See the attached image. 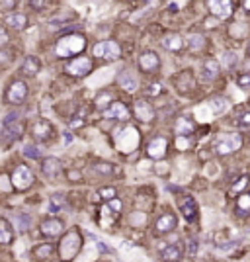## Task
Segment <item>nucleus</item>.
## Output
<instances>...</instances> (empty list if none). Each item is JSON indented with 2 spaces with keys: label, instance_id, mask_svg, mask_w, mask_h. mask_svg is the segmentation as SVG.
I'll list each match as a JSON object with an SVG mask.
<instances>
[{
  "label": "nucleus",
  "instance_id": "nucleus-1",
  "mask_svg": "<svg viewBox=\"0 0 250 262\" xmlns=\"http://www.w3.org/2000/svg\"><path fill=\"white\" fill-rule=\"evenodd\" d=\"M82 248V235L78 229H71L67 235H63V241L59 243V256L61 260L71 262L76 258V254Z\"/></svg>",
  "mask_w": 250,
  "mask_h": 262
},
{
  "label": "nucleus",
  "instance_id": "nucleus-2",
  "mask_svg": "<svg viewBox=\"0 0 250 262\" xmlns=\"http://www.w3.org/2000/svg\"><path fill=\"white\" fill-rule=\"evenodd\" d=\"M84 47H86V39H84L82 35H78V33H73V35L61 37L57 47H55V51H57L59 57L65 59V57H74V55L82 53Z\"/></svg>",
  "mask_w": 250,
  "mask_h": 262
},
{
  "label": "nucleus",
  "instance_id": "nucleus-3",
  "mask_svg": "<svg viewBox=\"0 0 250 262\" xmlns=\"http://www.w3.org/2000/svg\"><path fill=\"white\" fill-rule=\"evenodd\" d=\"M242 145V137L238 133H223L215 139V151L217 155H231L238 151Z\"/></svg>",
  "mask_w": 250,
  "mask_h": 262
},
{
  "label": "nucleus",
  "instance_id": "nucleus-4",
  "mask_svg": "<svg viewBox=\"0 0 250 262\" xmlns=\"http://www.w3.org/2000/svg\"><path fill=\"white\" fill-rule=\"evenodd\" d=\"M31 184H33V172L26 164H18L12 172V186L20 192H24V190L30 188Z\"/></svg>",
  "mask_w": 250,
  "mask_h": 262
},
{
  "label": "nucleus",
  "instance_id": "nucleus-5",
  "mask_svg": "<svg viewBox=\"0 0 250 262\" xmlns=\"http://www.w3.org/2000/svg\"><path fill=\"white\" fill-rule=\"evenodd\" d=\"M94 55L98 59H118L121 55V47L112 39L100 41L94 45Z\"/></svg>",
  "mask_w": 250,
  "mask_h": 262
},
{
  "label": "nucleus",
  "instance_id": "nucleus-6",
  "mask_svg": "<svg viewBox=\"0 0 250 262\" xmlns=\"http://www.w3.org/2000/svg\"><path fill=\"white\" fill-rule=\"evenodd\" d=\"M92 71V61L88 57H78L73 59L69 65H67V73L71 76H86Z\"/></svg>",
  "mask_w": 250,
  "mask_h": 262
},
{
  "label": "nucleus",
  "instance_id": "nucleus-7",
  "mask_svg": "<svg viewBox=\"0 0 250 262\" xmlns=\"http://www.w3.org/2000/svg\"><path fill=\"white\" fill-rule=\"evenodd\" d=\"M159 67H161V59H159V55H157L155 51H145V53H141V57H139V69H141L143 73L145 74L155 73Z\"/></svg>",
  "mask_w": 250,
  "mask_h": 262
},
{
  "label": "nucleus",
  "instance_id": "nucleus-8",
  "mask_svg": "<svg viewBox=\"0 0 250 262\" xmlns=\"http://www.w3.org/2000/svg\"><path fill=\"white\" fill-rule=\"evenodd\" d=\"M178 207H180L182 215L188 219V221H193V219L197 217V204H195V200L191 196L178 198Z\"/></svg>",
  "mask_w": 250,
  "mask_h": 262
},
{
  "label": "nucleus",
  "instance_id": "nucleus-9",
  "mask_svg": "<svg viewBox=\"0 0 250 262\" xmlns=\"http://www.w3.org/2000/svg\"><path fill=\"white\" fill-rule=\"evenodd\" d=\"M26 96H28V84L24 80H16V82L10 84V88H8V100L12 104L24 102Z\"/></svg>",
  "mask_w": 250,
  "mask_h": 262
},
{
  "label": "nucleus",
  "instance_id": "nucleus-10",
  "mask_svg": "<svg viewBox=\"0 0 250 262\" xmlns=\"http://www.w3.org/2000/svg\"><path fill=\"white\" fill-rule=\"evenodd\" d=\"M31 135H33L37 141H47V139H51V135H53V127H51V123H49L47 119H37V121L31 125Z\"/></svg>",
  "mask_w": 250,
  "mask_h": 262
},
{
  "label": "nucleus",
  "instance_id": "nucleus-11",
  "mask_svg": "<svg viewBox=\"0 0 250 262\" xmlns=\"http://www.w3.org/2000/svg\"><path fill=\"white\" fill-rule=\"evenodd\" d=\"M207 8L217 18H229L233 14V4L227 0H211V2H207Z\"/></svg>",
  "mask_w": 250,
  "mask_h": 262
},
{
  "label": "nucleus",
  "instance_id": "nucleus-12",
  "mask_svg": "<svg viewBox=\"0 0 250 262\" xmlns=\"http://www.w3.org/2000/svg\"><path fill=\"white\" fill-rule=\"evenodd\" d=\"M166 147H168V141L164 137H157L153 139L147 147V155L151 159H162L166 155Z\"/></svg>",
  "mask_w": 250,
  "mask_h": 262
},
{
  "label": "nucleus",
  "instance_id": "nucleus-13",
  "mask_svg": "<svg viewBox=\"0 0 250 262\" xmlns=\"http://www.w3.org/2000/svg\"><path fill=\"white\" fill-rule=\"evenodd\" d=\"M133 110H135V116L141 121H153L155 119V108L145 100H137L133 104Z\"/></svg>",
  "mask_w": 250,
  "mask_h": 262
},
{
  "label": "nucleus",
  "instance_id": "nucleus-14",
  "mask_svg": "<svg viewBox=\"0 0 250 262\" xmlns=\"http://www.w3.org/2000/svg\"><path fill=\"white\" fill-rule=\"evenodd\" d=\"M104 116L108 117V119H119V121H125V119H129V110L125 108V104L121 102H114L106 112H104Z\"/></svg>",
  "mask_w": 250,
  "mask_h": 262
},
{
  "label": "nucleus",
  "instance_id": "nucleus-15",
  "mask_svg": "<svg viewBox=\"0 0 250 262\" xmlns=\"http://www.w3.org/2000/svg\"><path fill=\"white\" fill-rule=\"evenodd\" d=\"M41 170H43V174L47 178H57L61 174V170H63V164H61V160L57 157H47L43 160Z\"/></svg>",
  "mask_w": 250,
  "mask_h": 262
},
{
  "label": "nucleus",
  "instance_id": "nucleus-16",
  "mask_svg": "<svg viewBox=\"0 0 250 262\" xmlns=\"http://www.w3.org/2000/svg\"><path fill=\"white\" fill-rule=\"evenodd\" d=\"M155 229H157V233H161V235L174 231V229H176V217H174L172 213H164V215H161V217L157 219Z\"/></svg>",
  "mask_w": 250,
  "mask_h": 262
},
{
  "label": "nucleus",
  "instance_id": "nucleus-17",
  "mask_svg": "<svg viewBox=\"0 0 250 262\" xmlns=\"http://www.w3.org/2000/svg\"><path fill=\"white\" fill-rule=\"evenodd\" d=\"M219 71H221L219 61H215V59H207L206 63L202 65V78H204V80H213V78H217Z\"/></svg>",
  "mask_w": 250,
  "mask_h": 262
},
{
  "label": "nucleus",
  "instance_id": "nucleus-18",
  "mask_svg": "<svg viewBox=\"0 0 250 262\" xmlns=\"http://www.w3.org/2000/svg\"><path fill=\"white\" fill-rule=\"evenodd\" d=\"M41 233L47 237H59L63 233V221L61 219H47L41 223Z\"/></svg>",
  "mask_w": 250,
  "mask_h": 262
},
{
  "label": "nucleus",
  "instance_id": "nucleus-19",
  "mask_svg": "<svg viewBox=\"0 0 250 262\" xmlns=\"http://www.w3.org/2000/svg\"><path fill=\"white\" fill-rule=\"evenodd\" d=\"M4 24L10 26L12 29H24L28 26V16L20 14V12H12V14L4 16Z\"/></svg>",
  "mask_w": 250,
  "mask_h": 262
},
{
  "label": "nucleus",
  "instance_id": "nucleus-20",
  "mask_svg": "<svg viewBox=\"0 0 250 262\" xmlns=\"http://www.w3.org/2000/svg\"><path fill=\"white\" fill-rule=\"evenodd\" d=\"M22 131H24L22 121H18V123H16L12 117H8V119L4 121V135H6L8 139H18V137L22 135Z\"/></svg>",
  "mask_w": 250,
  "mask_h": 262
},
{
  "label": "nucleus",
  "instance_id": "nucleus-21",
  "mask_svg": "<svg viewBox=\"0 0 250 262\" xmlns=\"http://www.w3.org/2000/svg\"><path fill=\"white\" fill-rule=\"evenodd\" d=\"M182 247L180 245H168V247H164L162 248V252H161V256H162V260H166V262H178L180 258H182Z\"/></svg>",
  "mask_w": 250,
  "mask_h": 262
},
{
  "label": "nucleus",
  "instance_id": "nucleus-22",
  "mask_svg": "<svg viewBox=\"0 0 250 262\" xmlns=\"http://www.w3.org/2000/svg\"><path fill=\"white\" fill-rule=\"evenodd\" d=\"M162 47L168 49V51H180L184 47V39L178 35V33H172V35H166L162 39Z\"/></svg>",
  "mask_w": 250,
  "mask_h": 262
},
{
  "label": "nucleus",
  "instance_id": "nucleus-23",
  "mask_svg": "<svg viewBox=\"0 0 250 262\" xmlns=\"http://www.w3.org/2000/svg\"><path fill=\"white\" fill-rule=\"evenodd\" d=\"M193 129H195V125L191 123L188 117H180V119L176 121L178 137H188V135H191V133H193Z\"/></svg>",
  "mask_w": 250,
  "mask_h": 262
},
{
  "label": "nucleus",
  "instance_id": "nucleus-24",
  "mask_svg": "<svg viewBox=\"0 0 250 262\" xmlns=\"http://www.w3.org/2000/svg\"><path fill=\"white\" fill-rule=\"evenodd\" d=\"M39 69H41V63H39V59L33 57V55L26 57L24 65H22V73L24 74H37Z\"/></svg>",
  "mask_w": 250,
  "mask_h": 262
},
{
  "label": "nucleus",
  "instance_id": "nucleus-25",
  "mask_svg": "<svg viewBox=\"0 0 250 262\" xmlns=\"http://www.w3.org/2000/svg\"><path fill=\"white\" fill-rule=\"evenodd\" d=\"M14 241V233L8 225V221L0 219V245H10Z\"/></svg>",
  "mask_w": 250,
  "mask_h": 262
},
{
  "label": "nucleus",
  "instance_id": "nucleus-26",
  "mask_svg": "<svg viewBox=\"0 0 250 262\" xmlns=\"http://www.w3.org/2000/svg\"><path fill=\"white\" fill-rule=\"evenodd\" d=\"M118 80H119V84L125 88L127 92H135V90H137V78H135L133 74L127 73V71H125V73L119 74Z\"/></svg>",
  "mask_w": 250,
  "mask_h": 262
},
{
  "label": "nucleus",
  "instance_id": "nucleus-27",
  "mask_svg": "<svg viewBox=\"0 0 250 262\" xmlns=\"http://www.w3.org/2000/svg\"><path fill=\"white\" fill-rule=\"evenodd\" d=\"M209 108H211V112H213L215 116H221V114L229 108V102H227L225 98H221V96H215V98L209 100Z\"/></svg>",
  "mask_w": 250,
  "mask_h": 262
},
{
  "label": "nucleus",
  "instance_id": "nucleus-28",
  "mask_svg": "<svg viewBox=\"0 0 250 262\" xmlns=\"http://www.w3.org/2000/svg\"><path fill=\"white\" fill-rule=\"evenodd\" d=\"M188 47H190L191 51H202L206 47V37L199 35V33H191L190 37H188Z\"/></svg>",
  "mask_w": 250,
  "mask_h": 262
},
{
  "label": "nucleus",
  "instance_id": "nucleus-29",
  "mask_svg": "<svg viewBox=\"0 0 250 262\" xmlns=\"http://www.w3.org/2000/svg\"><path fill=\"white\" fill-rule=\"evenodd\" d=\"M24 157H26V159L35 160V159H39V157H41V153H39L37 145H31V143H28V145L24 147Z\"/></svg>",
  "mask_w": 250,
  "mask_h": 262
},
{
  "label": "nucleus",
  "instance_id": "nucleus-30",
  "mask_svg": "<svg viewBox=\"0 0 250 262\" xmlns=\"http://www.w3.org/2000/svg\"><path fill=\"white\" fill-rule=\"evenodd\" d=\"M235 123L238 125V127H240V129H250V112H244V114H240V116L236 117Z\"/></svg>",
  "mask_w": 250,
  "mask_h": 262
},
{
  "label": "nucleus",
  "instance_id": "nucleus-31",
  "mask_svg": "<svg viewBox=\"0 0 250 262\" xmlns=\"http://www.w3.org/2000/svg\"><path fill=\"white\" fill-rule=\"evenodd\" d=\"M51 252H53V247H51V245H41V247H37L33 250V254L39 256V258H47Z\"/></svg>",
  "mask_w": 250,
  "mask_h": 262
},
{
  "label": "nucleus",
  "instance_id": "nucleus-32",
  "mask_svg": "<svg viewBox=\"0 0 250 262\" xmlns=\"http://www.w3.org/2000/svg\"><path fill=\"white\" fill-rule=\"evenodd\" d=\"M63 204H65V196H61V194L51 196V211H57L59 207H63Z\"/></svg>",
  "mask_w": 250,
  "mask_h": 262
},
{
  "label": "nucleus",
  "instance_id": "nucleus-33",
  "mask_svg": "<svg viewBox=\"0 0 250 262\" xmlns=\"http://www.w3.org/2000/svg\"><path fill=\"white\" fill-rule=\"evenodd\" d=\"M236 61H238L236 55L235 53H231V51H227V53L223 55V65H225V67H235Z\"/></svg>",
  "mask_w": 250,
  "mask_h": 262
},
{
  "label": "nucleus",
  "instance_id": "nucleus-34",
  "mask_svg": "<svg viewBox=\"0 0 250 262\" xmlns=\"http://www.w3.org/2000/svg\"><path fill=\"white\" fill-rule=\"evenodd\" d=\"M108 102H110V94H108V92H102V94L96 98V108H98V110H104V108L108 106Z\"/></svg>",
  "mask_w": 250,
  "mask_h": 262
},
{
  "label": "nucleus",
  "instance_id": "nucleus-35",
  "mask_svg": "<svg viewBox=\"0 0 250 262\" xmlns=\"http://www.w3.org/2000/svg\"><path fill=\"white\" fill-rule=\"evenodd\" d=\"M100 196H104V200H116V188H102L100 190Z\"/></svg>",
  "mask_w": 250,
  "mask_h": 262
},
{
  "label": "nucleus",
  "instance_id": "nucleus-36",
  "mask_svg": "<svg viewBox=\"0 0 250 262\" xmlns=\"http://www.w3.org/2000/svg\"><path fill=\"white\" fill-rule=\"evenodd\" d=\"M238 207H240V209H244V211L250 209V196L248 194H242V196L238 198Z\"/></svg>",
  "mask_w": 250,
  "mask_h": 262
},
{
  "label": "nucleus",
  "instance_id": "nucleus-37",
  "mask_svg": "<svg viewBox=\"0 0 250 262\" xmlns=\"http://www.w3.org/2000/svg\"><path fill=\"white\" fill-rule=\"evenodd\" d=\"M161 92H162V86L159 84V82H155V84H148V88H147L148 96H159Z\"/></svg>",
  "mask_w": 250,
  "mask_h": 262
},
{
  "label": "nucleus",
  "instance_id": "nucleus-38",
  "mask_svg": "<svg viewBox=\"0 0 250 262\" xmlns=\"http://www.w3.org/2000/svg\"><path fill=\"white\" fill-rule=\"evenodd\" d=\"M246 184H248V178H246V176L238 178V180H236V184L233 186V192H240L242 188H246Z\"/></svg>",
  "mask_w": 250,
  "mask_h": 262
},
{
  "label": "nucleus",
  "instance_id": "nucleus-39",
  "mask_svg": "<svg viewBox=\"0 0 250 262\" xmlns=\"http://www.w3.org/2000/svg\"><path fill=\"white\" fill-rule=\"evenodd\" d=\"M238 86H250V73H244V74H240L238 76Z\"/></svg>",
  "mask_w": 250,
  "mask_h": 262
},
{
  "label": "nucleus",
  "instance_id": "nucleus-40",
  "mask_svg": "<svg viewBox=\"0 0 250 262\" xmlns=\"http://www.w3.org/2000/svg\"><path fill=\"white\" fill-rule=\"evenodd\" d=\"M96 170H98L100 174H112V166H110V164H98Z\"/></svg>",
  "mask_w": 250,
  "mask_h": 262
},
{
  "label": "nucleus",
  "instance_id": "nucleus-41",
  "mask_svg": "<svg viewBox=\"0 0 250 262\" xmlns=\"http://www.w3.org/2000/svg\"><path fill=\"white\" fill-rule=\"evenodd\" d=\"M10 39H8V33H6V29L0 26V47H4V45L8 43Z\"/></svg>",
  "mask_w": 250,
  "mask_h": 262
},
{
  "label": "nucleus",
  "instance_id": "nucleus-42",
  "mask_svg": "<svg viewBox=\"0 0 250 262\" xmlns=\"http://www.w3.org/2000/svg\"><path fill=\"white\" fill-rule=\"evenodd\" d=\"M197 252V241L195 239H191L190 241V254H195Z\"/></svg>",
  "mask_w": 250,
  "mask_h": 262
},
{
  "label": "nucleus",
  "instance_id": "nucleus-43",
  "mask_svg": "<svg viewBox=\"0 0 250 262\" xmlns=\"http://www.w3.org/2000/svg\"><path fill=\"white\" fill-rule=\"evenodd\" d=\"M84 125V119H80V117H76L73 121V127H82Z\"/></svg>",
  "mask_w": 250,
  "mask_h": 262
},
{
  "label": "nucleus",
  "instance_id": "nucleus-44",
  "mask_svg": "<svg viewBox=\"0 0 250 262\" xmlns=\"http://www.w3.org/2000/svg\"><path fill=\"white\" fill-rule=\"evenodd\" d=\"M6 180H8V178H6V176H4V174H0V188H2V190H8V186H6V184H4V182H6Z\"/></svg>",
  "mask_w": 250,
  "mask_h": 262
},
{
  "label": "nucleus",
  "instance_id": "nucleus-45",
  "mask_svg": "<svg viewBox=\"0 0 250 262\" xmlns=\"http://www.w3.org/2000/svg\"><path fill=\"white\" fill-rule=\"evenodd\" d=\"M31 6H33V8H45L47 4H45V2H31Z\"/></svg>",
  "mask_w": 250,
  "mask_h": 262
},
{
  "label": "nucleus",
  "instance_id": "nucleus-46",
  "mask_svg": "<svg viewBox=\"0 0 250 262\" xmlns=\"http://www.w3.org/2000/svg\"><path fill=\"white\" fill-rule=\"evenodd\" d=\"M71 141H73V135L71 133H65V145H69Z\"/></svg>",
  "mask_w": 250,
  "mask_h": 262
},
{
  "label": "nucleus",
  "instance_id": "nucleus-47",
  "mask_svg": "<svg viewBox=\"0 0 250 262\" xmlns=\"http://www.w3.org/2000/svg\"><path fill=\"white\" fill-rule=\"evenodd\" d=\"M178 6H182V4H178V2H174V4H170V6H168V8H170V10H176Z\"/></svg>",
  "mask_w": 250,
  "mask_h": 262
},
{
  "label": "nucleus",
  "instance_id": "nucleus-48",
  "mask_svg": "<svg viewBox=\"0 0 250 262\" xmlns=\"http://www.w3.org/2000/svg\"><path fill=\"white\" fill-rule=\"evenodd\" d=\"M244 8H248V10H250V0H246V2H244Z\"/></svg>",
  "mask_w": 250,
  "mask_h": 262
},
{
  "label": "nucleus",
  "instance_id": "nucleus-49",
  "mask_svg": "<svg viewBox=\"0 0 250 262\" xmlns=\"http://www.w3.org/2000/svg\"><path fill=\"white\" fill-rule=\"evenodd\" d=\"M248 57H250V45H248Z\"/></svg>",
  "mask_w": 250,
  "mask_h": 262
}]
</instances>
